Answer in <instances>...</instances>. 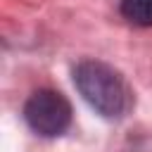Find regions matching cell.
I'll return each mask as SVG.
<instances>
[{"instance_id":"obj_3","label":"cell","mask_w":152,"mask_h":152,"mask_svg":"<svg viewBox=\"0 0 152 152\" xmlns=\"http://www.w3.org/2000/svg\"><path fill=\"white\" fill-rule=\"evenodd\" d=\"M121 17L133 26H152V0H121Z\"/></svg>"},{"instance_id":"obj_2","label":"cell","mask_w":152,"mask_h":152,"mask_svg":"<svg viewBox=\"0 0 152 152\" xmlns=\"http://www.w3.org/2000/svg\"><path fill=\"white\" fill-rule=\"evenodd\" d=\"M24 119L33 133L43 138H57L71 126V104L62 93L40 88L26 100Z\"/></svg>"},{"instance_id":"obj_1","label":"cell","mask_w":152,"mask_h":152,"mask_svg":"<svg viewBox=\"0 0 152 152\" xmlns=\"http://www.w3.org/2000/svg\"><path fill=\"white\" fill-rule=\"evenodd\" d=\"M74 83L81 97L104 119H121L128 114L133 97L116 69L97 59H83L74 69Z\"/></svg>"}]
</instances>
